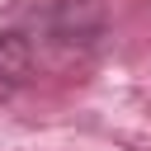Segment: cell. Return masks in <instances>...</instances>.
<instances>
[{
  "label": "cell",
  "mask_w": 151,
  "mask_h": 151,
  "mask_svg": "<svg viewBox=\"0 0 151 151\" xmlns=\"http://www.w3.org/2000/svg\"><path fill=\"white\" fill-rule=\"evenodd\" d=\"M33 76V42L14 28L0 33V104H9Z\"/></svg>",
  "instance_id": "1"
}]
</instances>
